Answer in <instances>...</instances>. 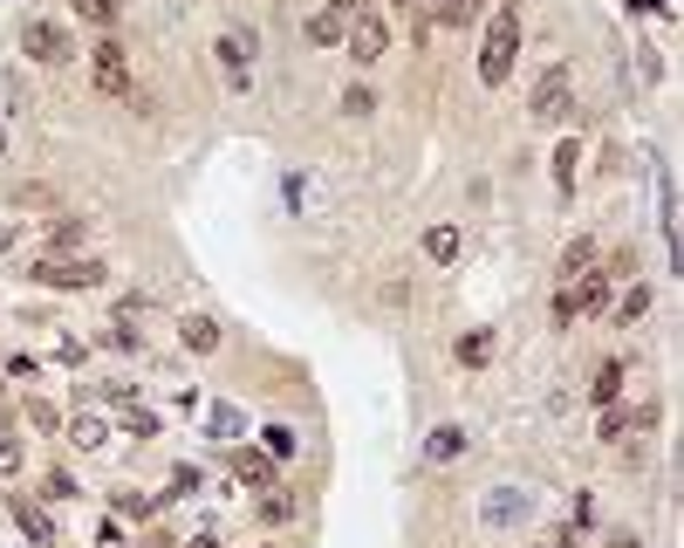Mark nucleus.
I'll list each match as a JSON object with an SVG mask.
<instances>
[{"instance_id": "obj_1", "label": "nucleus", "mask_w": 684, "mask_h": 548, "mask_svg": "<svg viewBox=\"0 0 684 548\" xmlns=\"http://www.w3.org/2000/svg\"><path fill=\"white\" fill-rule=\"evenodd\" d=\"M21 274H28L34 288H55V295H83V288H103V282H110V267L90 261V254H34Z\"/></svg>"}, {"instance_id": "obj_2", "label": "nucleus", "mask_w": 684, "mask_h": 548, "mask_svg": "<svg viewBox=\"0 0 684 548\" xmlns=\"http://www.w3.org/2000/svg\"><path fill=\"white\" fill-rule=\"evenodd\" d=\"M513 55H520V8H493L487 34H479V83L500 90L513 75Z\"/></svg>"}, {"instance_id": "obj_3", "label": "nucleus", "mask_w": 684, "mask_h": 548, "mask_svg": "<svg viewBox=\"0 0 684 548\" xmlns=\"http://www.w3.org/2000/svg\"><path fill=\"white\" fill-rule=\"evenodd\" d=\"M21 55H28L34 69H69V62H75V34H69L62 21H42V14H34V21L21 28Z\"/></svg>"}, {"instance_id": "obj_4", "label": "nucleus", "mask_w": 684, "mask_h": 548, "mask_svg": "<svg viewBox=\"0 0 684 548\" xmlns=\"http://www.w3.org/2000/svg\"><path fill=\"white\" fill-rule=\"evenodd\" d=\"M90 75H96V90L103 97H124L131 103V49L124 42H116V34H96V49H90Z\"/></svg>"}, {"instance_id": "obj_5", "label": "nucleus", "mask_w": 684, "mask_h": 548, "mask_svg": "<svg viewBox=\"0 0 684 548\" xmlns=\"http://www.w3.org/2000/svg\"><path fill=\"white\" fill-rule=\"evenodd\" d=\"M534 124H561V116H569L575 110V69L569 62H548V75H541V83H534Z\"/></svg>"}, {"instance_id": "obj_6", "label": "nucleus", "mask_w": 684, "mask_h": 548, "mask_svg": "<svg viewBox=\"0 0 684 548\" xmlns=\"http://www.w3.org/2000/svg\"><path fill=\"white\" fill-rule=\"evenodd\" d=\"M213 55H220V75H226V90H233V97H247V90H254V34H247V28H233L226 42L213 49Z\"/></svg>"}, {"instance_id": "obj_7", "label": "nucleus", "mask_w": 684, "mask_h": 548, "mask_svg": "<svg viewBox=\"0 0 684 548\" xmlns=\"http://www.w3.org/2000/svg\"><path fill=\"white\" fill-rule=\"evenodd\" d=\"M343 42H349V62H356V69H370V62L390 49V28H384L377 14H364V21H349V34H343Z\"/></svg>"}, {"instance_id": "obj_8", "label": "nucleus", "mask_w": 684, "mask_h": 548, "mask_svg": "<svg viewBox=\"0 0 684 548\" xmlns=\"http://www.w3.org/2000/svg\"><path fill=\"white\" fill-rule=\"evenodd\" d=\"M302 515V494L288 487V480H274V487H261L254 494V521H267V528H288Z\"/></svg>"}, {"instance_id": "obj_9", "label": "nucleus", "mask_w": 684, "mask_h": 548, "mask_svg": "<svg viewBox=\"0 0 684 548\" xmlns=\"http://www.w3.org/2000/svg\"><path fill=\"white\" fill-rule=\"evenodd\" d=\"M233 474H239V487H254V494H261V487H274V480H280V459H267L261 446H233Z\"/></svg>"}, {"instance_id": "obj_10", "label": "nucleus", "mask_w": 684, "mask_h": 548, "mask_svg": "<svg viewBox=\"0 0 684 548\" xmlns=\"http://www.w3.org/2000/svg\"><path fill=\"white\" fill-rule=\"evenodd\" d=\"M8 507H14V521H21V535L34 548H55V515H49V507H34L28 494H8Z\"/></svg>"}, {"instance_id": "obj_11", "label": "nucleus", "mask_w": 684, "mask_h": 548, "mask_svg": "<svg viewBox=\"0 0 684 548\" xmlns=\"http://www.w3.org/2000/svg\"><path fill=\"white\" fill-rule=\"evenodd\" d=\"M657 418V405H602V425L595 439H623V433H643V425Z\"/></svg>"}, {"instance_id": "obj_12", "label": "nucleus", "mask_w": 684, "mask_h": 548, "mask_svg": "<svg viewBox=\"0 0 684 548\" xmlns=\"http://www.w3.org/2000/svg\"><path fill=\"white\" fill-rule=\"evenodd\" d=\"M165 500H172V494H144V487H116V494H110V507H116L124 521H157V515H165Z\"/></svg>"}, {"instance_id": "obj_13", "label": "nucleus", "mask_w": 684, "mask_h": 548, "mask_svg": "<svg viewBox=\"0 0 684 548\" xmlns=\"http://www.w3.org/2000/svg\"><path fill=\"white\" fill-rule=\"evenodd\" d=\"M459 247H466V233H459L452 220L425 226V261H431V267H452V261H459Z\"/></svg>"}, {"instance_id": "obj_14", "label": "nucleus", "mask_w": 684, "mask_h": 548, "mask_svg": "<svg viewBox=\"0 0 684 548\" xmlns=\"http://www.w3.org/2000/svg\"><path fill=\"white\" fill-rule=\"evenodd\" d=\"M528 507H534V500L520 494V487H500V494H493L487 507H479V521H493V528H513L520 515H528Z\"/></svg>"}, {"instance_id": "obj_15", "label": "nucleus", "mask_w": 684, "mask_h": 548, "mask_svg": "<svg viewBox=\"0 0 684 548\" xmlns=\"http://www.w3.org/2000/svg\"><path fill=\"white\" fill-rule=\"evenodd\" d=\"M75 21H90L96 34H116V21H124V0H69Z\"/></svg>"}, {"instance_id": "obj_16", "label": "nucleus", "mask_w": 684, "mask_h": 548, "mask_svg": "<svg viewBox=\"0 0 684 548\" xmlns=\"http://www.w3.org/2000/svg\"><path fill=\"white\" fill-rule=\"evenodd\" d=\"M62 433H69V446H75V453H103V446H110V425H103L96 412H83V418H69Z\"/></svg>"}, {"instance_id": "obj_17", "label": "nucleus", "mask_w": 684, "mask_h": 548, "mask_svg": "<svg viewBox=\"0 0 684 548\" xmlns=\"http://www.w3.org/2000/svg\"><path fill=\"white\" fill-rule=\"evenodd\" d=\"M83 241H90V220H83V213H62V220H55V233H49V247H42V254H75V247H83Z\"/></svg>"}, {"instance_id": "obj_18", "label": "nucleus", "mask_w": 684, "mask_h": 548, "mask_svg": "<svg viewBox=\"0 0 684 548\" xmlns=\"http://www.w3.org/2000/svg\"><path fill=\"white\" fill-rule=\"evenodd\" d=\"M651 302H657V295H651V282H636L623 302H610V308H616V329H636L643 316H651Z\"/></svg>"}, {"instance_id": "obj_19", "label": "nucleus", "mask_w": 684, "mask_h": 548, "mask_svg": "<svg viewBox=\"0 0 684 548\" xmlns=\"http://www.w3.org/2000/svg\"><path fill=\"white\" fill-rule=\"evenodd\" d=\"M206 433H213V439H239V433H247V418H239V405L213 398V405H206Z\"/></svg>"}, {"instance_id": "obj_20", "label": "nucleus", "mask_w": 684, "mask_h": 548, "mask_svg": "<svg viewBox=\"0 0 684 548\" xmlns=\"http://www.w3.org/2000/svg\"><path fill=\"white\" fill-rule=\"evenodd\" d=\"M21 418H28V425H34V433H42V439H55V433H62V412H55V405L42 398V390H34V398H21Z\"/></svg>"}, {"instance_id": "obj_21", "label": "nucleus", "mask_w": 684, "mask_h": 548, "mask_svg": "<svg viewBox=\"0 0 684 548\" xmlns=\"http://www.w3.org/2000/svg\"><path fill=\"white\" fill-rule=\"evenodd\" d=\"M575 165H582V138H569V144L554 151V192H561V200L575 192Z\"/></svg>"}, {"instance_id": "obj_22", "label": "nucleus", "mask_w": 684, "mask_h": 548, "mask_svg": "<svg viewBox=\"0 0 684 548\" xmlns=\"http://www.w3.org/2000/svg\"><path fill=\"white\" fill-rule=\"evenodd\" d=\"M178 336H185V349H206V357L220 349V323H213V316H185Z\"/></svg>"}, {"instance_id": "obj_23", "label": "nucleus", "mask_w": 684, "mask_h": 548, "mask_svg": "<svg viewBox=\"0 0 684 548\" xmlns=\"http://www.w3.org/2000/svg\"><path fill=\"white\" fill-rule=\"evenodd\" d=\"M343 34H349V21H343L336 8H321V14L308 21V42H315V49H336V42H343Z\"/></svg>"}, {"instance_id": "obj_24", "label": "nucleus", "mask_w": 684, "mask_h": 548, "mask_svg": "<svg viewBox=\"0 0 684 548\" xmlns=\"http://www.w3.org/2000/svg\"><path fill=\"white\" fill-rule=\"evenodd\" d=\"M616 390H623V364H602L595 371V384H589V405L602 412V405H616Z\"/></svg>"}, {"instance_id": "obj_25", "label": "nucleus", "mask_w": 684, "mask_h": 548, "mask_svg": "<svg viewBox=\"0 0 684 548\" xmlns=\"http://www.w3.org/2000/svg\"><path fill=\"white\" fill-rule=\"evenodd\" d=\"M261 439H267V446H261L267 459H295V453H302V433H295V425H267Z\"/></svg>"}, {"instance_id": "obj_26", "label": "nucleus", "mask_w": 684, "mask_h": 548, "mask_svg": "<svg viewBox=\"0 0 684 548\" xmlns=\"http://www.w3.org/2000/svg\"><path fill=\"white\" fill-rule=\"evenodd\" d=\"M466 453V433H459V425H438V433L425 439V459H459Z\"/></svg>"}, {"instance_id": "obj_27", "label": "nucleus", "mask_w": 684, "mask_h": 548, "mask_svg": "<svg viewBox=\"0 0 684 548\" xmlns=\"http://www.w3.org/2000/svg\"><path fill=\"white\" fill-rule=\"evenodd\" d=\"M116 412H124V425H131L137 439H157V433H165V418H157L151 405H116Z\"/></svg>"}, {"instance_id": "obj_28", "label": "nucleus", "mask_w": 684, "mask_h": 548, "mask_svg": "<svg viewBox=\"0 0 684 548\" xmlns=\"http://www.w3.org/2000/svg\"><path fill=\"white\" fill-rule=\"evenodd\" d=\"M582 267H595V241H569V247H561V282H575Z\"/></svg>"}, {"instance_id": "obj_29", "label": "nucleus", "mask_w": 684, "mask_h": 548, "mask_svg": "<svg viewBox=\"0 0 684 548\" xmlns=\"http://www.w3.org/2000/svg\"><path fill=\"white\" fill-rule=\"evenodd\" d=\"M487 357H493V329H472V336H459V364H472V371H479Z\"/></svg>"}, {"instance_id": "obj_30", "label": "nucleus", "mask_w": 684, "mask_h": 548, "mask_svg": "<svg viewBox=\"0 0 684 548\" xmlns=\"http://www.w3.org/2000/svg\"><path fill=\"white\" fill-rule=\"evenodd\" d=\"M96 343H103V349H124V357H131V349H144V336H137L131 323H110V329H96Z\"/></svg>"}, {"instance_id": "obj_31", "label": "nucleus", "mask_w": 684, "mask_h": 548, "mask_svg": "<svg viewBox=\"0 0 684 548\" xmlns=\"http://www.w3.org/2000/svg\"><path fill=\"white\" fill-rule=\"evenodd\" d=\"M21 466H28V446H21V439H8V433H0V480H14Z\"/></svg>"}, {"instance_id": "obj_32", "label": "nucleus", "mask_w": 684, "mask_h": 548, "mask_svg": "<svg viewBox=\"0 0 684 548\" xmlns=\"http://www.w3.org/2000/svg\"><path fill=\"white\" fill-rule=\"evenodd\" d=\"M8 200H14V206H49V185H28V179H14V185H8Z\"/></svg>"}, {"instance_id": "obj_33", "label": "nucleus", "mask_w": 684, "mask_h": 548, "mask_svg": "<svg viewBox=\"0 0 684 548\" xmlns=\"http://www.w3.org/2000/svg\"><path fill=\"white\" fill-rule=\"evenodd\" d=\"M198 487H206L198 466H178V474H172V500H185V494H198Z\"/></svg>"}, {"instance_id": "obj_34", "label": "nucleus", "mask_w": 684, "mask_h": 548, "mask_svg": "<svg viewBox=\"0 0 684 548\" xmlns=\"http://www.w3.org/2000/svg\"><path fill=\"white\" fill-rule=\"evenodd\" d=\"M75 494H83V487H75L62 466H49V500H75Z\"/></svg>"}, {"instance_id": "obj_35", "label": "nucleus", "mask_w": 684, "mask_h": 548, "mask_svg": "<svg viewBox=\"0 0 684 548\" xmlns=\"http://www.w3.org/2000/svg\"><path fill=\"white\" fill-rule=\"evenodd\" d=\"M343 110H349V116H370L377 97H370V90H343Z\"/></svg>"}, {"instance_id": "obj_36", "label": "nucleus", "mask_w": 684, "mask_h": 548, "mask_svg": "<svg viewBox=\"0 0 684 548\" xmlns=\"http://www.w3.org/2000/svg\"><path fill=\"white\" fill-rule=\"evenodd\" d=\"M178 548H226V541H220V535L206 528V535H192V541H178Z\"/></svg>"}, {"instance_id": "obj_37", "label": "nucleus", "mask_w": 684, "mask_h": 548, "mask_svg": "<svg viewBox=\"0 0 684 548\" xmlns=\"http://www.w3.org/2000/svg\"><path fill=\"white\" fill-rule=\"evenodd\" d=\"M630 14H664V0H630Z\"/></svg>"}, {"instance_id": "obj_38", "label": "nucleus", "mask_w": 684, "mask_h": 548, "mask_svg": "<svg viewBox=\"0 0 684 548\" xmlns=\"http://www.w3.org/2000/svg\"><path fill=\"white\" fill-rule=\"evenodd\" d=\"M610 548H643V541H636V535L623 528V535H610Z\"/></svg>"}, {"instance_id": "obj_39", "label": "nucleus", "mask_w": 684, "mask_h": 548, "mask_svg": "<svg viewBox=\"0 0 684 548\" xmlns=\"http://www.w3.org/2000/svg\"><path fill=\"white\" fill-rule=\"evenodd\" d=\"M0 159H8V131H0Z\"/></svg>"}]
</instances>
